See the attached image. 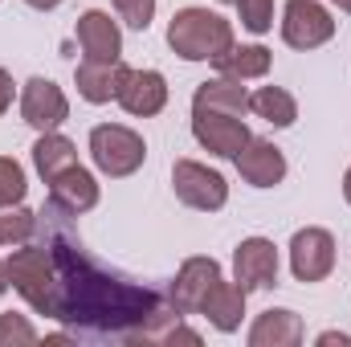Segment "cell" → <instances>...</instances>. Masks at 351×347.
Here are the masks:
<instances>
[{
  "instance_id": "11",
  "label": "cell",
  "mask_w": 351,
  "mask_h": 347,
  "mask_svg": "<svg viewBox=\"0 0 351 347\" xmlns=\"http://www.w3.org/2000/svg\"><path fill=\"white\" fill-rule=\"evenodd\" d=\"M78 45H82V62H123V33L110 21V12L86 8L78 16Z\"/></svg>"
},
{
  "instance_id": "26",
  "label": "cell",
  "mask_w": 351,
  "mask_h": 347,
  "mask_svg": "<svg viewBox=\"0 0 351 347\" xmlns=\"http://www.w3.org/2000/svg\"><path fill=\"white\" fill-rule=\"evenodd\" d=\"M8 344H37V331H33V323L25 319V315H0V347Z\"/></svg>"
},
{
  "instance_id": "16",
  "label": "cell",
  "mask_w": 351,
  "mask_h": 347,
  "mask_svg": "<svg viewBox=\"0 0 351 347\" xmlns=\"http://www.w3.org/2000/svg\"><path fill=\"white\" fill-rule=\"evenodd\" d=\"M302 319L286 307L278 311H262L250 327V347H298L302 344Z\"/></svg>"
},
{
  "instance_id": "17",
  "label": "cell",
  "mask_w": 351,
  "mask_h": 347,
  "mask_svg": "<svg viewBox=\"0 0 351 347\" xmlns=\"http://www.w3.org/2000/svg\"><path fill=\"white\" fill-rule=\"evenodd\" d=\"M200 315H204L217 331L233 335V331L241 327V319H245V290H241V282H225V278H221L217 290L204 298Z\"/></svg>"
},
{
  "instance_id": "14",
  "label": "cell",
  "mask_w": 351,
  "mask_h": 347,
  "mask_svg": "<svg viewBox=\"0 0 351 347\" xmlns=\"http://www.w3.org/2000/svg\"><path fill=\"white\" fill-rule=\"evenodd\" d=\"M49 204L62 208L66 217H82V213H90V208L98 204V180H94L82 164L58 172L49 180Z\"/></svg>"
},
{
  "instance_id": "15",
  "label": "cell",
  "mask_w": 351,
  "mask_h": 347,
  "mask_svg": "<svg viewBox=\"0 0 351 347\" xmlns=\"http://www.w3.org/2000/svg\"><path fill=\"white\" fill-rule=\"evenodd\" d=\"M127 74H131V66H123V62H82L74 70V86L86 102L102 106V102H119Z\"/></svg>"
},
{
  "instance_id": "22",
  "label": "cell",
  "mask_w": 351,
  "mask_h": 347,
  "mask_svg": "<svg viewBox=\"0 0 351 347\" xmlns=\"http://www.w3.org/2000/svg\"><path fill=\"white\" fill-rule=\"evenodd\" d=\"M37 213L33 208H21V204H12V208H0V246H25L33 233H37Z\"/></svg>"
},
{
  "instance_id": "4",
  "label": "cell",
  "mask_w": 351,
  "mask_h": 347,
  "mask_svg": "<svg viewBox=\"0 0 351 347\" xmlns=\"http://www.w3.org/2000/svg\"><path fill=\"white\" fill-rule=\"evenodd\" d=\"M172 188H176V200L196 208V213H217L225 208L229 200V184L225 176L213 172L208 164H196V160H176L172 164Z\"/></svg>"
},
{
  "instance_id": "9",
  "label": "cell",
  "mask_w": 351,
  "mask_h": 347,
  "mask_svg": "<svg viewBox=\"0 0 351 347\" xmlns=\"http://www.w3.org/2000/svg\"><path fill=\"white\" fill-rule=\"evenodd\" d=\"M221 261L217 258H188L180 270H176V282H172V307L184 311V315H200L204 298L217 290L221 282Z\"/></svg>"
},
{
  "instance_id": "32",
  "label": "cell",
  "mask_w": 351,
  "mask_h": 347,
  "mask_svg": "<svg viewBox=\"0 0 351 347\" xmlns=\"http://www.w3.org/2000/svg\"><path fill=\"white\" fill-rule=\"evenodd\" d=\"M331 4H335L339 12H351V0H331Z\"/></svg>"
},
{
  "instance_id": "19",
  "label": "cell",
  "mask_w": 351,
  "mask_h": 347,
  "mask_svg": "<svg viewBox=\"0 0 351 347\" xmlns=\"http://www.w3.org/2000/svg\"><path fill=\"white\" fill-rule=\"evenodd\" d=\"M192 106H200V110H225V115H241L245 119V110H250V90L241 86L237 78H208V82H200L196 94H192Z\"/></svg>"
},
{
  "instance_id": "1",
  "label": "cell",
  "mask_w": 351,
  "mask_h": 347,
  "mask_svg": "<svg viewBox=\"0 0 351 347\" xmlns=\"http://www.w3.org/2000/svg\"><path fill=\"white\" fill-rule=\"evenodd\" d=\"M8 286L37 315L58 319L86 339H114L131 347H200V331L184 327V311L168 307L152 286L94 261L70 229H49L41 246L12 250Z\"/></svg>"
},
{
  "instance_id": "8",
  "label": "cell",
  "mask_w": 351,
  "mask_h": 347,
  "mask_svg": "<svg viewBox=\"0 0 351 347\" xmlns=\"http://www.w3.org/2000/svg\"><path fill=\"white\" fill-rule=\"evenodd\" d=\"M21 119L33 131H58L70 119V98L66 90L49 78H29L21 90Z\"/></svg>"
},
{
  "instance_id": "6",
  "label": "cell",
  "mask_w": 351,
  "mask_h": 347,
  "mask_svg": "<svg viewBox=\"0 0 351 347\" xmlns=\"http://www.w3.org/2000/svg\"><path fill=\"white\" fill-rule=\"evenodd\" d=\"M192 135L204 152L221 156V160H233L245 143H250V127L241 115H225V110H200L192 106Z\"/></svg>"
},
{
  "instance_id": "25",
  "label": "cell",
  "mask_w": 351,
  "mask_h": 347,
  "mask_svg": "<svg viewBox=\"0 0 351 347\" xmlns=\"http://www.w3.org/2000/svg\"><path fill=\"white\" fill-rule=\"evenodd\" d=\"M114 12H119L123 25H131V29L143 33L156 21V0H114Z\"/></svg>"
},
{
  "instance_id": "10",
  "label": "cell",
  "mask_w": 351,
  "mask_h": 347,
  "mask_svg": "<svg viewBox=\"0 0 351 347\" xmlns=\"http://www.w3.org/2000/svg\"><path fill=\"white\" fill-rule=\"evenodd\" d=\"M233 274L241 282V290H269L278 286V250L269 237H245L233 250Z\"/></svg>"
},
{
  "instance_id": "27",
  "label": "cell",
  "mask_w": 351,
  "mask_h": 347,
  "mask_svg": "<svg viewBox=\"0 0 351 347\" xmlns=\"http://www.w3.org/2000/svg\"><path fill=\"white\" fill-rule=\"evenodd\" d=\"M12 106V78H8V70L0 66V115Z\"/></svg>"
},
{
  "instance_id": "2",
  "label": "cell",
  "mask_w": 351,
  "mask_h": 347,
  "mask_svg": "<svg viewBox=\"0 0 351 347\" xmlns=\"http://www.w3.org/2000/svg\"><path fill=\"white\" fill-rule=\"evenodd\" d=\"M168 45L184 62H217L233 45V25L213 8H180L168 25Z\"/></svg>"
},
{
  "instance_id": "20",
  "label": "cell",
  "mask_w": 351,
  "mask_h": 347,
  "mask_svg": "<svg viewBox=\"0 0 351 347\" xmlns=\"http://www.w3.org/2000/svg\"><path fill=\"white\" fill-rule=\"evenodd\" d=\"M74 164H78L74 139H66L62 131H41V139L33 143V168L41 172V180L49 184L58 172H66V168H74Z\"/></svg>"
},
{
  "instance_id": "33",
  "label": "cell",
  "mask_w": 351,
  "mask_h": 347,
  "mask_svg": "<svg viewBox=\"0 0 351 347\" xmlns=\"http://www.w3.org/2000/svg\"><path fill=\"white\" fill-rule=\"evenodd\" d=\"M221 4H237V0H221Z\"/></svg>"
},
{
  "instance_id": "31",
  "label": "cell",
  "mask_w": 351,
  "mask_h": 347,
  "mask_svg": "<svg viewBox=\"0 0 351 347\" xmlns=\"http://www.w3.org/2000/svg\"><path fill=\"white\" fill-rule=\"evenodd\" d=\"M343 196H348V204H351V168L343 172Z\"/></svg>"
},
{
  "instance_id": "23",
  "label": "cell",
  "mask_w": 351,
  "mask_h": 347,
  "mask_svg": "<svg viewBox=\"0 0 351 347\" xmlns=\"http://www.w3.org/2000/svg\"><path fill=\"white\" fill-rule=\"evenodd\" d=\"M25 192H29V184H25V168H21L12 156H0V208L21 204Z\"/></svg>"
},
{
  "instance_id": "18",
  "label": "cell",
  "mask_w": 351,
  "mask_h": 347,
  "mask_svg": "<svg viewBox=\"0 0 351 347\" xmlns=\"http://www.w3.org/2000/svg\"><path fill=\"white\" fill-rule=\"evenodd\" d=\"M217 74H225V78H237V82H254V78H265L269 74V66H274V53L265 49V45H229L217 62Z\"/></svg>"
},
{
  "instance_id": "13",
  "label": "cell",
  "mask_w": 351,
  "mask_h": 347,
  "mask_svg": "<svg viewBox=\"0 0 351 347\" xmlns=\"http://www.w3.org/2000/svg\"><path fill=\"white\" fill-rule=\"evenodd\" d=\"M233 160H237L241 180L254 184V188H274V184L286 180V156H282V147H274L269 139H254V135H250V143H245Z\"/></svg>"
},
{
  "instance_id": "12",
  "label": "cell",
  "mask_w": 351,
  "mask_h": 347,
  "mask_svg": "<svg viewBox=\"0 0 351 347\" xmlns=\"http://www.w3.org/2000/svg\"><path fill=\"white\" fill-rule=\"evenodd\" d=\"M119 106L135 119H152L168 106V78L160 70H131L119 90Z\"/></svg>"
},
{
  "instance_id": "3",
  "label": "cell",
  "mask_w": 351,
  "mask_h": 347,
  "mask_svg": "<svg viewBox=\"0 0 351 347\" xmlns=\"http://www.w3.org/2000/svg\"><path fill=\"white\" fill-rule=\"evenodd\" d=\"M90 160L94 168L110 180H123V176H135L147 160V143L139 131L123 127V123H102L90 131Z\"/></svg>"
},
{
  "instance_id": "21",
  "label": "cell",
  "mask_w": 351,
  "mask_h": 347,
  "mask_svg": "<svg viewBox=\"0 0 351 347\" xmlns=\"http://www.w3.org/2000/svg\"><path fill=\"white\" fill-rule=\"evenodd\" d=\"M250 110L265 119L269 127H290L294 119H298V102H294V94L282 86H258L250 94Z\"/></svg>"
},
{
  "instance_id": "28",
  "label": "cell",
  "mask_w": 351,
  "mask_h": 347,
  "mask_svg": "<svg viewBox=\"0 0 351 347\" xmlns=\"http://www.w3.org/2000/svg\"><path fill=\"white\" fill-rule=\"evenodd\" d=\"M319 344H323V347H331V344L351 347V335H343V331H323V335H319Z\"/></svg>"
},
{
  "instance_id": "29",
  "label": "cell",
  "mask_w": 351,
  "mask_h": 347,
  "mask_svg": "<svg viewBox=\"0 0 351 347\" xmlns=\"http://www.w3.org/2000/svg\"><path fill=\"white\" fill-rule=\"evenodd\" d=\"M25 4H29V8H37V12H53L62 0H25Z\"/></svg>"
},
{
  "instance_id": "24",
  "label": "cell",
  "mask_w": 351,
  "mask_h": 347,
  "mask_svg": "<svg viewBox=\"0 0 351 347\" xmlns=\"http://www.w3.org/2000/svg\"><path fill=\"white\" fill-rule=\"evenodd\" d=\"M241 25L250 33H269L274 29V0H237Z\"/></svg>"
},
{
  "instance_id": "5",
  "label": "cell",
  "mask_w": 351,
  "mask_h": 347,
  "mask_svg": "<svg viewBox=\"0 0 351 347\" xmlns=\"http://www.w3.org/2000/svg\"><path fill=\"white\" fill-rule=\"evenodd\" d=\"M335 37V16L319 0H286L282 8V41L290 49H319Z\"/></svg>"
},
{
  "instance_id": "7",
  "label": "cell",
  "mask_w": 351,
  "mask_h": 347,
  "mask_svg": "<svg viewBox=\"0 0 351 347\" xmlns=\"http://www.w3.org/2000/svg\"><path fill=\"white\" fill-rule=\"evenodd\" d=\"M335 270V237L319 225H306L290 237V274L298 282H323Z\"/></svg>"
},
{
  "instance_id": "30",
  "label": "cell",
  "mask_w": 351,
  "mask_h": 347,
  "mask_svg": "<svg viewBox=\"0 0 351 347\" xmlns=\"http://www.w3.org/2000/svg\"><path fill=\"white\" fill-rule=\"evenodd\" d=\"M8 290V261H0V294Z\"/></svg>"
}]
</instances>
